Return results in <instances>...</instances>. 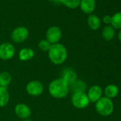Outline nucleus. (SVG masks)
I'll return each mask as SVG.
<instances>
[{"mask_svg":"<svg viewBox=\"0 0 121 121\" xmlns=\"http://www.w3.org/2000/svg\"><path fill=\"white\" fill-rule=\"evenodd\" d=\"M48 57L54 65H61L68 57V51L64 45L60 43L51 44L48 51Z\"/></svg>","mask_w":121,"mask_h":121,"instance_id":"1","label":"nucleus"},{"mask_svg":"<svg viewBox=\"0 0 121 121\" xmlns=\"http://www.w3.org/2000/svg\"><path fill=\"white\" fill-rule=\"evenodd\" d=\"M48 93L54 98L62 99L67 96L69 92V86L61 78L53 80L48 85Z\"/></svg>","mask_w":121,"mask_h":121,"instance_id":"2","label":"nucleus"},{"mask_svg":"<svg viewBox=\"0 0 121 121\" xmlns=\"http://www.w3.org/2000/svg\"><path fill=\"white\" fill-rule=\"evenodd\" d=\"M95 108L97 112L102 116H109L114 110V104L112 99L107 97H101L96 103Z\"/></svg>","mask_w":121,"mask_h":121,"instance_id":"3","label":"nucleus"},{"mask_svg":"<svg viewBox=\"0 0 121 121\" xmlns=\"http://www.w3.org/2000/svg\"><path fill=\"white\" fill-rule=\"evenodd\" d=\"M71 103L78 109H83L89 105L90 100L86 93L76 92L71 96Z\"/></svg>","mask_w":121,"mask_h":121,"instance_id":"4","label":"nucleus"},{"mask_svg":"<svg viewBox=\"0 0 121 121\" xmlns=\"http://www.w3.org/2000/svg\"><path fill=\"white\" fill-rule=\"evenodd\" d=\"M29 35V32L26 27L18 26L12 31L11 34V39L14 42L21 43L28 39Z\"/></svg>","mask_w":121,"mask_h":121,"instance_id":"5","label":"nucleus"},{"mask_svg":"<svg viewBox=\"0 0 121 121\" xmlns=\"http://www.w3.org/2000/svg\"><path fill=\"white\" fill-rule=\"evenodd\" d=\"M16 53L14 45L11 43H2L0 44V59L9 60L12 59Z\"/></svg>","mask_w":121,"mask_h":121,"instance_id":"6","label":"nucleus"},{"mask_svg":"<svg viewBox=\"0 0 121 121\" xmlns=\"http://www.w3.org/2000/svg\"><path fill=\"white\" fill-rule=\"evenodd\" d=\"M26 91L27 93L31 96H39L41 95L44 91L43 83L37 80L31 81L26 86Z\"/></svg>","mask_w":121,"mask_h":121,"instance_id":"7","label":"nucleus"},{"mask_svg":"<svg viewBox=\"0 0 121 121\" xmlns=\"http://www.w3.org/2000/svg\"><path fill=\"white\" fill-rule=\"evenodd\" d=\"M62 36V31L56 26H51L48 29L46 34V39L51 43L54 44L59 42Z\"/></svg>","mask_w":121,"mask_h":121,"instance_id":"8","label":"nucleus"},{"mask_svg":"<svg viewBox=\"0 0 121 121\" xmlns=\"http://www.w3.org/2000/svg\"><path fill=\"white\" fill-rule=\"evenodd\" d=\"M14 112L17 117L21 119H27L31 114V110L27 105L24 103H18L14 108Z\"/></svg>","mask_w":121,"mask_h":121,"instance_id":"9","label":"nucleus"},{"mask_svg":"<svg viewBox=\"0 0 121 121\" xmlns=\"http://www.w3.org/2000/svg\"><path fill=\"white\" fill-rule=\"evenodd\" d=\"M90 102L96 103L103 95V90L102 88L98 85H93L92 86L88 91L86 93Z\"/></svg>","mask_w":121,"mask_h":121,"instance_id":"10","label":"nucleus"},{"mask_svg":"<svg viewBox=\"0 0 121 121\" xmlns=\"http://www.w3.org/2000/svg\"><path fill=\"white\" fill-rule=\"evenodd\" d=\"M60 78L70 87L77 80V75L74 70H73L71 68H66L62 71L61 77Z\"/></svg>","mask_w":121,"mask_h":121,"instance_id":"11","label":"nucleus"},{"mask_svg":"<svg viewBox=\"0 0 121 121\" xmlns=\"http://www.w3.org/2000/svg\"><path fill=\"white\" fill-rule=\"evenodd\" d=\"M95 0H81L79 4L81 11L88 14H91L95 10Z\"/></svg>","mask_w":121,"mask_h":121,"instance_id":"12","label":"nucleus"},{"mask_svg":"<svg viewBox=\"0 0 121 121\" xmlns=\"http://www.w3.org/2000/svg\"><path fill=\"white\" fill-rule=\"evenodd\" d=\"M35 56L34 51L31 48H23L19 52V58L22 61H27Z\"/></svg>","mask_w":121,"mask_h":121,"instance_id":"13","label":"nucleus"},{"mask_svg":"<svg viewBox=\"0 0 121 121\" xmlns=\"http://www.w3.org/2000/svg\"><path fill=\"white\" fill-rule=\"evenodd\" d=\"M104 93L105 95V97L110 99H112L118 95L119 88L115 84H109L105 88Z\"/></svg>","mask_w":121,"mask_h":121,"instance_id":"14","label":"nucleus"},{"mask_svg":"<svg viewBox=\"0 0 121 121\" xmlns=\"http://www.w3.org/2000/svg\"><path fill=\"white\" fill-rule=\"evenodd\" d=\"M87 23L88 26L92 30H98L100 26V20L95 14H90L87 19Z\"/></svg>","mask_w":121,"mask_h":121,"instance_id":"15","label":"nucleus"},{"mask_svg":"<svg viewBox=\"0 0 121 121\" xmlns=\"http://www.w3.org/2000/svg\"><path fill=\"white\" fill-rule=\"evenodd\" d=\"M9 101V94L7 88L0 86V108L5 107Z\"/></svg>","mask_w":121,"mask_h":121,"instance_id":"16","label":"nucleus"},{"mask_svg":"<svg viewBox=\"0 0 121 121\" xmlns=\"http://www.w3.org/2000/svg\"><path fill=\"white\" fill-rule=\"evenodd\" d=\"M12 81V75L7 71H3L0 73V86L7 88L11 83Z\"/></svg>","mask_w":121,"mask_h":121,"instance_id":"17","label":"nucleus"},{"mask_svg":"<svg viewBox=\"0 0 121 121\" xmlns=\"http://www.w3.org/2000/svg\"><path fill=\"white\" fill-rule=\"evenodd\" d=\"M71 86V88H72L73 93H76V92L85 93L86 89H87L86 83L82 80H78L77 79Z\"/></svg>","mask_w":121,"mask_h":121,"instance_id":"18","label":"nucleus"},{"mask_svg":"<svg viewBox=\"0 0 121 121\" xmlns=\"http://www.w3.org/2000/svg\"><path fill=\"white\" fill-rule=\"evenodd\" d=\"M102 36L103 38L107 41H110L112 39H113L115 36V31L114 29L111 26H106L103 28L102 31Z\"/></svg>","mask_w":121,"mask_h":121,"instance_id":"19","label":"nucleus"},{"mask_svg":"<svg viewBox=\"0 0 121 121\" xmlns=\"http://www.w3.org/2000/svg\"><path fill=\"white\" fill-rule=\"evenodd\" d=\"M110 24L113 29H121V12L115 13L112 17Z\"/></svg>","mask_w":121,"mask_h":121,"instance_id":"20","label":"nucleus"},{"mask_svg":"<svg viewBox=\"0 0 121 121\" xmlns=\"http://www.w3.org/2000/svg\"><path fill=\"white\" fill-rule=\"evenodd\" d=\"M81 0H59V3L69 9H76L79 7Z\"/></svg>","mask_w":121,"mask_h":121,"instance_id":"21","label":"nucleus"},{"mask_svg":"<svg viewBox=\"0 0 121 121\" xmlns=\"http://www.w3.org/2000/svg\"><path fill=\"white\" fill-rule=\"evenodd\" d=\"M51 44L46 40V39H43V40H41L39 43H38V47L42 51H44V52H46V51H48V50L50 49L51 48Z\"/></svg>","mask_w":121,"mask_h":121,"instance_id":"22","label":"nucleus"},{"mask_svg":"<svg viewBox=\"0 0 121 121\" xmlns=\"http://www.w3.org/2000/svg\"><path fill=\"white\" fill-rule=\"evenodd\" d=\"M111 19H112V17L109 16V15H105V17H103V21L105 24H109L111 23Z\"/></svg>","mask_w":121,"mask_h":121,"instance_id":"23","label":"nucleus"},{"mask_svg":"<svg viewBox=\"0 0 121 121\" xmlns=\"http://www.w3.org/2000/svg\"><path fill=\"white\" fill-rule=\"evenodd\" d=\"M118 39H119V41L121 42V29H120V31L119 33H118Z\"/></svg>","mask_w":121,"mask_h":121,"instance_id":"24","label":"nucleus"},{"mask_svg":"<svg viewBox=\"0 0 121 121\" xmlns=\"http://www.w3.org/2000/svg\"><path fill=\"white\" fill-rule=\"evenodd\" d=\"M48 1H50V2H53V3H59V0H48Z\"/></svg>","mask_w":121,"mask_h":121,"instance_id":"25","label":"nucleus"},{"mask_svg":"<svg viewBox=\"0 0 121 121\" xmlns=\"http://www.w3.org/2000/svg\"><path fill=\"white\" fill-rule=\"evenodd\" d=\"M22 121H32L31 119H29V118H27V119H24V120H23Z\"/></svg>","mask_w":121,"mask_h":121,"instance_id":"26","label":"nucleus"}]
</instances>
